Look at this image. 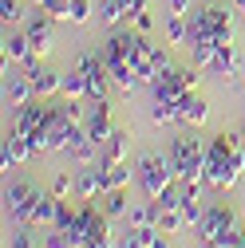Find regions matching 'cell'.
I'll list each match as a JSON object with an SVG mask.
<instances>
[{"label": "cell", "instance_id": "obj_1", "mask_svg": "<svg viewBox=\"0 0 245 248\" xmlns=\"http://www.w3.org/2000/svg\"><path fill=\"white\" fill-rule=\"evenodd\" d=\"M245 170V134H213L206 142V189L229 193Z\"/></svg>", "mask_w": 245, "mask_h": 248}, {"label": "cell", "instance_id": "obj_2", "mask_svg": "<svg viewBox=\"0 0 245 248\" xmlns=\"http://www.w3.org/2000/svg\"><path fill=\"white\" fill-rule=\"evenodd\" d=\"M135 181H139V189L150 201H158L170 185L178 181V170L170 162V154H142V158L135 162Z\"/></svg>", "mask_w": 245, "mask_h": 248}, {"label": "cell", "instance_id": "obj_3", "mask_svg": "<svg viewBox=\"0 0 245 248\" xmlns=\"http://www.w3.org/2000/svg\"><path fill=\"white\" fill-rule=\"evenodd\" d=\"M170 162L178 170V181H206V142L198 134L170 138Z\"/></svg>", "mask_w": 245, "mask_h": 248}, {"label": "cell", "instance_id": "obj_4", "mask_svg": "<svg viewBox=\"0 0 245 248\" xmlns=\"http://www.w3.org/2000/svg\"><path fill=\"white\" fill-rule=\"evenodd\" d=\"M48 118H52V99H32L28 107H20V110L12 114V130H20V134L32 138L36 154H48V150H52Z\"/></svg>", "mask_w": 245, "mask_h": 248}, {"label": "cell", "instance_id": "obj_5", "mask_svg": "<svg viewBox=\"0 0 245 248\" xmlns=\"http://www.w3.org/2000/svg\"><path fill=\"white\" fill-rule=\"evenodd\" d=\"M237 217H233V209L229 205H222V201H213V205H206V213H202V225H198V236H202V244L206 248H229L233 244V236H237Z\"/></svg>", "mask_w": 245, "mask_h": 248}, {"label": "cell", "instance_id": "obj_6", "mask_svg": "<svg viewBox=\"0 0 245 248\" xmlns=\"http://www.w3.org/2000/svg\"><path fill=\"white\" fill-rule=\"evenodd\" d=\"M44 185H36V181H12L8 189H4V209H8V217L16 225H28V229H36V209H40V201H44Z\"/></svg>", "mask_w": 245, "mask_h": 248}, {"label": "cell", "instance_id": "obj_7", "mask_svg": "<svg viewBox=\"0 0 245 248\" xmlns=\"http://www.w3.org/2000/svg\"><path fill=\"white\" fill-rule=\"evenodd\" d=\"M233 4H222V0H210L198 12H190V40H213L218 32L233 28Z\"/></svg>", "mask_w": 245, "mask_h": 248}, {"label": "cell", "instance_id": "obj_8", "mask_svg": "<svg viewBox=\"0 0 245 248\" xmlns=\"http://www.w3.org/2000/svg\"><path fill=\"white\" fill-rule=\"evenodd\" d=\"M79 67H83V75H87V99H107V91H111L115 83H111V71H107V63H103V51H87V55L79 59Z\"/></svg>", "mask_w": 245, "mask_h": 248}, {"label": "cell", "instance_id": "obj_9", "mask_svg": "<svg viewBox=\"0 0 245 248\" xmlns=\"http://www.w3.org/2000/svg\"><path fill=\"white\" fill-rule=\"evenodd\" d=\"M32 99H40V95H36L32 79H28V71H8V63H4V103L12 110H20V107H28Z\"/></svg>", "mask_w": 245, "mask_h": 248}, {"label": "cell", "instance_id": "obj_10", "mask_svg": "<svg viewBox=\"0 0 245 248\" xmlns=\"http://www.w3.org/2000/svg\"><path fill=\"white\" fill-rule=\"evenodd\" d=\"M32 158H36V146H32V138L20 134V130H12V134L4 138V146H0V166H4V170L28 166Z\"/></svg>", "mask_w": 245, "mask_h": 248}, {"label": "cell", "instance_id": "obj_11", "mask_svg": "<svg viewBox=\"0 0 245 248\" xmlns=\"http://www.w3.org/2000/svg\"><path fill=\"white\" fill-rule=\"evenodd\" d=\"M40 59H44V55H40ZM40 59L32 55V59L24 63V71H28V79H32V87H36L40 99H59V83H64V75L52 71V67H44Z\"/></svg>", "mask_w": 245, "mask_h": 248}, {"label": "cell", "instance_id": "obj_12", "mask_svg": "<svg viewBox=\"0 0 245 248\" xmlns=\"http://www.w3.org/2000/svg\"><path fill=\"white\" fill-rule=\"evenodd\" d=\"M107 193V185H103V162L99 166H79L75 173V197L79 201H99Z\"/></svg>", "mask_w": 245, "mask_h": 248}, {"label": "cell", "instance_id": "obj_13", "mask_svg": "<svg viewBox=\"0 0 245 248\" xmlns=\"http://www.w3.org/2000/svg\"><path fill=\"white\" fill-rule=\"evenodd\" d=\"M24 32H28V40H32L36 55H48L52 44H55V20H52L48 12H40V16H32V20L24 24Z\"/></svg>", "mask_w": 245, "mask_h": 248}, {"label": "cell", "instance_id": "obj_14", "mask_svg": "<svg viewBox=\"0 0 245 248\" xmlns=\"http://www.w3.org/2000/svg\"><path fill=\"white\" fill-rule=\"evenodd\" d=\"M178 122L182 126H198V130L210 122V103L198 95V91H190V95L178 103Z\"/></svg>", "mask_w": 245, "mask_h": 248}, {"label": "cell", "instance_id": "obj_15", "mask_svg": "<svg viewBox=\"0 0 245 248\" xmlns=\"http://www.w3.org/2000/svg\"><path fill=\"white\" fill-rule=\"evenodd\" d=\"M150 91H155V99H158V103H170V107H178L182 99L190 95V91H186V83L178 79V67H174L170 75H162V79H158L155 87H150Z\"/></svg>", "mask_w": 245, "mask_h": 248}, {"label": "cell", "instance_id": "obj_16", "mask_svg": "<svg viewBox=\"0 0 245 248\" xmlns=\"http://www.w3.org/2000/svg\"><path fill=\"white\" fill-rule=\"evenodd\" d=\"M4 63H28V59L36 55V47H32V40H28V32H20V36H4Z\"/></svg>", "mask_w": 245, "mask_h": 248}, {"label": "cell", "instance_id": "obj_17", "mask_svg": "<svg viewBox=\"0 0 245 248\" xmlns=\"http://www.w3.org/2000/svg\"><path fill=\"white\" fill-rule=\"evenodd\" d=\"M135 181V166L127 162H103V185L107 189H131Z\"/></svg>", "mask_w": 245, "mask_h": 248}, {"label": "cell", "instance_id": "obj_18", "mask_svg": "<svg viewBox=\"0 0 245 248\" xmlns=\"http://www.w3.org/2000/svg\"><path fill=\"white\" fill-rule=\"evenodd\" d=\"M241 67V55H237V44L233 47H218V55H213V67L210 75H218V79H233Z\"/></svg>", "mask_w": 245, "mask_h": 248}, {"label": "cell", "instance_id": "obj_19", "mask_svg": "<svg viewBox=\"0 0 245 248\" xmlns=\"http://www.w3.org/2000/svg\"><path fill=\"white\" fill-rule=\"evenodd\" d=\"M131 146H135V142H131V134L115 126V134H111V138H107V146H103V162H127V158H131Z\"/></svg>", "mask_w": 245, "mask_h": 248}, {"label": "cell", "instance_id": "obj_20", "mask_svg": "<svg viewBox=\"0 0 245 248\" xmlns=\"http://www.w3.org/2000/svg\"><path fill=\"white\" fill-rule=\"evenodd\" d=\"M99 209H103L107 217H127V213H131V193H127V189H107V193L99 197Z\"/></svg>", "mask_w": 245, "mask_h": 248}, {"label": "cell", "instance_id": "obj_21", "mask_svg": "<svg viewBox=\"0 0 245 248\" xmlns=\"http://www.w3.org/2000/svg\"><path fill=\"white\" fill-rule=\"evenodd\" d=\"M59 95H64V99H87V75H83V67H75V71H64Z\"/></svg>", "mask_w": 245, "mask_h": 248}, {"label": "cell", "instance_id": "obj_22", "mask_svg": "<svg viewBox=\"0 0 245 248\" xmlns=\"http://www.w3.org/2000/svg\"><path fill=\"white\" fill-rule=\"evenodd\" d=\"M213 55H218V44H213V40H190V63L194 67L210 71L213 67Z\"/></svg>", "mask_w": 245, "mask_h": 248}, {"label": "cell", "instance_id": "obj_23", "mask_svg": "<svg viewBox=\"0 0 245 248\" xmlns=\"http://www.w3.org/2000/svg\"><path fill=\"white\" fill-rule=\"evenodd\" d=\"M99 154H103V146H95L91 138H83V142H75V146L68 150V158H71L75 166H99Z\"/></svg>", "mask_w": 245, "mask_h": 248}, {"label": "cell", "instance_id": "obj_24", "mask_svg": "<svg viewBox=\"0 0 245 248\" xmlns=\"http://www.w3.org/2000/svg\"><path fill=\"white\" fill-rule=\"evenodd\" d=\"M155 236H158V229H135V225H127L119 248H155Z\"/></svg>", "mask_w": 245, "mask_h": 248}, {"label": "cell", "instance_id": "obj_25", "mask_svg": "<svg viewBox=\"0 0 245 248\" xmlns=\"http://www.w3.org/2000/svg\"><path fill=\"white\" fill-rule=\"evenodd\" d=\"M166 40H170V44H190V16L170 12V16H166Z\"/></svg>", "mask_w": 245, "mask_h": 248}, {"label": "cell", "instance_id": "obj_26", "mask_svg": "<svg viewBox=\"0 0 245 248\" xmlns=\"http://www.w3.org/2000/svg\"><path fill=\"white\" fill-rule=\"evenodd\" d=\"M158 205H162V201H158ZM158 229H162V232H182V229H186V217H182V205H162Z\"/></svg>", "mask_w": 245, "mask_h": 248}, {"label": "cell", "instance_id": "obj_27", "mask_svg": "<svg viewBox=\"0 0 245 248\" xmlns=\"http://www.w3.org/2000/svg\"><path fill=\"white\" fill-rule=\"evenodd\" d=\"M150 122H155V126H174V122H178V107L155 99V107H150Z\"/></svg>", "mask_w": 245, "mask_h": 248}, {"label": "cell", "instance_id": "obj_28", "mask_svg": "<svg viewBox=\"0 0 245 248\" xmlns=\"http://www.w3.org/2000/svg\"><path fill=\"white\" fill-rule=\"evenodd\" d=\"M150 59H155V71H158V75H170V71H174V55H170V47L150 44Z\"/></svg>", "mask_w": 245, "mask_h": 248}, {"label": "cell", "instance_id": "obj_29", "mask_svg": "<svg viewBox=\"0 0 245 248\" xmlns=\"http://www.w3.org/2000/svg\"><path fill=\"white\" fill-rule=\"evenodd\" d=\"M48 189H52V193H55L59 201H68V197L75 193V177H71V173H55V177H52V185H48Z\"/></svg>", "mask_w": 245, "mask_h": 248}, {"label": "cell", "instance_id": "obj_30", "mask_svg": "<svg viewBox=\"0 0 245 248\" xmlns=\"http://www.w3.org/2000/svg\"><path fill=\"white\" fill-rule=\"evenodd\" d=\"M40 12H48L52 20H68L71 16V0H36Z\"/></svg>", "mask_w": 245, "mask_h": 248}, {"label": "cell", "instance_id": "obj_31", "mask_svg": "<svg viewBox=\"0 0 245 248\" xmlns=\"http://www.w3.org/2000/svg\"><path fill=\"white\" fill-rule=\"evenodd\" d=\"M24 20V4H20V0H0V24H20Z\"/></svg>", "mask_w": 245, "mask_h": 248}, {"label": "cell", "instance_id": "obj_32", "mask_svg": "<svg viewBox=\"0 0 245 248\" xmlns=\"http://www.w3.org/2000/svg\"><path fill=\"white\" fill-rule=\"evenodd\" d=\"M91 16H95L91 0H71V16H68V24H87Z\"/></svg>", "mask_w": 245, "mask_h": 248}, {"label": "cell", "instance_id": "obj_33", "mask_svg": "<svg viewBox=\"0 0 245 248\" xmlns=\"http://www.w3.org/2000/svg\"><path fill=\"white\" fill-rule=\"evenodd\" d=\"M12 248H44V240H36V236H32V229L20 225V232L12 236Z\"/></svg>", "mask_w": 245, "mask_h": 248}, {"label": "cell", "instance_id": "obj_34", "mask_svg": "<svg viewBox=\"0 0 245 248\" xmlns=\"http://www.w3.org/2000/svg\"><path fill=\"white\" fill-rule=\"evenodd\" d=\"M75 213H79V209H71L68 201H59V205H55V225H52V229H68V225L75 221Z\"/></svg>", "mask_w": 245, "mask_h": 248}, {"label": "cell", "instance_id": "obj_35", "mask_svg": "<svg viewBox=\"0 0 245 248\" xmlns=\"http://www.w3.org/2000/svg\"><path fill=\"white\" fill-rule=\"evenodd\" d=\"M178 79L186 83V91H198L202 87V67H194V63L190 67H178Z\"/></svg>", "mask_w": 245, "mask_h": 248}, {"label": "cell", "instance_id": "obj_36", "mask_svg": "<svg viewBox=\"0 0 245 248\" xmlns=\"http://www.w3.org/2000/svg\"><path fill=\"white\" fill-rule=\"evenodd\" d=\"M83 248H115V236H111V225H107V229H99V232H91Z\"/></svg>", "mask_w": 245, "mask_h": 248}, {"label": "cell", "instance_id": "obj_37", "mask_svg": "<svg viewBox=\"0 0 245 248\" xmlns=\"http://www.w3.org/2000/svg\"><path fill=\"white\" fill-rule=\"evenodd\" d=\"M131 24H135V32H142V36H146L150 28H155V16H150V8H146V12H135V16H131Z\"/></svg>", "mask_w": 245, "mask_h": 248}, {"label": "cell", "instance_id": "obj_38", "mask_svg": "<svg viewBox=\"0 0 245 248\" xmlns=\"http://www.w3.org/2000/svg\"><path fill=\"white\" fill-rule=\"evenodd\" d=\"M190 8H194V0H170V12H178V16H190Z\"/></svg>", "mask_w": 245, "mask_h": 248}, {"label": "cell", "instance_id": "obj_39", "mask_svg": "<svg viewBox=\"0 0 245 248\" xmlns=\"http://www.w3.org/2000/svg\"><path fill=\"white\" fill-rule=\"evenodd\" d=\"M155 248H170V232H162V229H158V236H155Z\"/></svg>", "mask_w": 245, "mask_h": 248}, {"label": "cell", "instance_id": "obj_40", "mask_svg": "<svg viewBox=\"0 0 245 248\" xmlns=\"http://www.w3.org/2000/svg\"><path fill=\"white\" fill-rule=\"evenodd\" d=\"M233 83H237V87H241V91H245V63H241V67H237V75H233Z\"/></svg>", "mask_w": 245, "mask_h": 248}, {"label": "cell", "instance_id": "obj_41", "mask_svg": "<svg viewBox=\"0 0 245 248\" xmlns=\"http://www.w3.org/2000/svg\"><path fill=\"white\" fill-rule=\"evenodd\" d=\"M229 4H233V12H237V16L245 20V0H229Z\"/></svg>", "mask_w": 245, "mask_h": 248}, {"label": "cell", "instance_id": "obj_42", "mask_svg": "<svg viewBox=\"0 0 245 248\" xmlns=\"http://www.w3.org/2000/svg\"><path fill=\"white\" fill-rule=\"evenodd\" d=\"M241 217H245V201H241Z\"/></svg>", "mask_w": 245, "mask_h": 248}, {"label": "cell", "instance_id": "obj_43", "mask_svg": "<svg viewBox=\"0 0 245 248\" xmlns=\"http://www.w3.org/2000/svg\"><path fill=\"white\" fill-rule=\"evenodd\" d=\"M122 4H127V8H131V0H122Z\"/></svg>", "mask_w": 245, "mask_h": 248}, {"label": "cell", "instance_id": "obj_44", "mask_svg": "<svg viewBox=\"0 0 245 248\" xmlns=\"http://www.w3.org/2000/svg\"><path fill=\"white\" fill-rule=\"evenodd\" d=\"M241 134H245V130H241Z\"/></svg>", "mask_w": 245, "mask_h": 248}]
</instances>
